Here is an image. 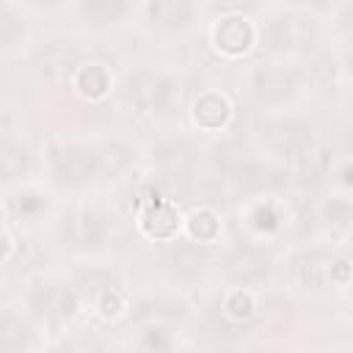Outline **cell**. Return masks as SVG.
<instances>
[{
	"label": "cell",
	"mask_w": 353,
	"mask_h": 353,
	"mask_svg": "<svg viewBox=\"0 0 353 353\" xmlns=\"http://www.w3.org/2000/svg\"><path fill=\"white\" fill-rule=\"evenodd\" d=\"M287 85H290V80L284 74H265L259 94L262 97H281V94H287Z\"/></svg>",
	"instance_id": "9a60e30c"
},
{
	"label": "cell",
	"mask_w": 353,
	"mask_h": 353,
	"mask_svg": "<svg viewBox=\"0 0 353 353\" xmlns=\"http://www.w3.org/2000/svg\"><path fill=\"white\" fill-rule=\"evenodd\" d=\"M171 94V83L160 74H152V72H143V74H135L130 80V97L143 105V108H154V105H163Z\"/></svg>",
	"instance_id": "6da1fadb"
},
{
	"label": "cell",
	"mask_w": 353,
	"mask_h": 353,
	"mask_svg": "<svg viewBox=\"0 0 353 353\" xmlns=\"http://www.w3.org/2000/svg\"><path fill=\"white\" fill-rule=\"evenodd\" d=\"M74 61H77L74 52L61 50V47H52V50H47V52L41 55V72H44L50 80H63V77L72 72Z\"/></svg>",
	"instance_id": "8992f818"
},
{
	"label": "cell",
	"mask_w": 353,
	"mask_h": 353,
	"mask_svg": "<svg viewBox=\"0 0 353 353\" xmlns=\"http://www.w3.org/2000/svg\"><path fill=\"white\" fill-rule=\"evenodd\" d=\"M149 14H152L154 22L182 25V22L188 19L190 8H188V3H182V0H163V3H154V6L149 8Z\"/></svg>",
	"instance_id": "9c48e42d"
},
{
	"label": "cell",
	"mask_w": 353,
	"mask_h": 353,
	"mask_svg": "<svg viewBox=\"0 0 353 353\" xmlns=\"http://www.w3.org/2000/svg\"><path fill=\"white\" fill-rule=\"evenodd\" d=\"M229 306H232V314H237V317H245V314H251V301H248V295H234L232 301H229Z\"/></svg>",
	"instance_id": "d6986e66"
},
{
	"label": "cell",
	"mask_w": 353,
	"mask_h": 353,
	"mask_svg": "<svg viewBox=\"0 0 353 353\" xmlns=\"http://www.w3.org/2000/svg\"><path fill=\"white\" fill-rule=\"evenodd\" d=\"M215 229H218V223H215V218H212L210 212H199V215H193V223H190L193 237H199V240H210V237L215 234Z\"/></svg>",
	"instance_id": "5bb4252c"
},
{
	"label": "cell",
	"mask_w": 353,
	"mask_h": 353,
	"mask_svg": "<svg viewBox=\"0 0 353 353\" xmlns=\"http://www.w3.org/2000/svg\"><path fill=\"white\" fill-rule=\"evenodd\" d=\"M17 33H19V22H17L11 14H3V11H0V44L11 41Z\"/></svg>",
	"instance_id": "2e32d148"
},
{
	"label": "cell",
	"mask_w": 353,
	"mask_h": 353,
	"mask_svg": "<svg viewBox=\"0 0 353 353\" xmlns=\"http://www.w3.org/2000/svg\"><path fill=\"white\" fill-rule=\"evenodd\" d=\"M174 262H176L182 270H188V268H196V265L201 262V256H199L196 251H190V248H182V251L176 254V259H174Z\"/></svg>",
	"instance_id": "ac0fdd59"
},
{
	"label": "cell",
	"mask_w": 353,
	"mask_h": 353,
	"mask_svg": "<svg viewBox=\"0 0 353 353\" xmlns=\"http://www.w3.org/2000/svg\"><path fill=\"white\" fill-rule=\"evenodd\" d=\"M251 41V30L243 19H226L221 28H218V44L229 52H240L245 50Z\"/></svg>",
	"instance_id": "277c9868"
},
{
	"label": "cell",
	"mask_w": 353,
	"mask_h": 353,
	"mask_svg": "<svg viewBox=\"0 0 353 353\" xmlns=\"http://www.w3.org/2000/svg\"><path fill=\"white\" fill-rule=\"evenodd\" d=\"M55 165H58V174L63 179H85L88 174H94L99 168V157L91 152V149H80V146H72L66 152H61L55 157Z\"/></svg>",
	"instance_id": "7a4b0ae2"
},
{
	"label": "cell",
	"mask_w": 353,
	"mask_h": 353,
	"mask_svg": "<svg viewBox=\"0 0 353 353\" xmlns=\"http://www.w3.org/2000/svg\"><path fill=\"white\" fill-rule=\"evenodd\" d=\"M69 237L77 243V245H85V243H97L99 237V221L91 215V212H80L69 221Z\"/></svg>",
	"instance_id": "ba28073f"
},
{
	"label": "cell",
	"mask_w": 353,
	"mask_h": 353,
	"mask_svg": "<svg viewBox=\"0 0 353 353\" xmlns=\"http://www.w3.org/2000/svg\"><path fill=\"white\" fill-rule=\"evenodd\" d=\"M25 168V152L22 149H0V176L11 179L17 174H22Z\"/></svg>",
	"instance_id": "7c38bea8"
},
{
	"label": "cell",
	"mask_w": 353,
	"mask_h": 353,
	"mask_svg": "<svg viewBox=\"0 0 353 353\" xmlns=\"http://www.w3.org/2000/svg\"><path fill=\"white\" fill-rule=\"evenodd\" d=\"M229 270H232V276L248 281V279H256V276L265 273V259L256 251H251V248H240L229 259Z\"/></svg>",
	"instance_id": "5b68a950"
},
{
	"label": "cell",
	"mask_w": 353,
	"mask_h": 353,
	"mask_svg": "<svg viewBox=\"0 0 353 353\" xmlns=\"http://www.w3.org/2000/svg\"><path fill=\"white\" fill-rule=\"evenodd\" d=\"M273 223H276V221H273V212H270V210H259V212H256V226L273 229Z\"/></svg>",
	"instance_id": "ffe728a7"
},
{
	"label": "cell",
	"mask_w": 353,
	"mask_h": 353,
	"mask_svg": "<svg viewBox=\"0 0 353 353\" xmlns=\"http://www.w3.org/2000/svg\"><path fill=\"white\" fill-rule=\"evenodd\" d=\"M146 229L152 234H157V237H165V234H171L176 229V212L160 196L152 201V207L146 212Z\"/></svg>",
	"instance_id": "3957f363"
},
{
	"label": "cell",
	"mask_w": 353,
	"mask_h": 353,
	"mask_svg": "<svg viewBox=\"0 0 353 353\" xmlns=\"http://www.w3.org/2000/svg\"><path fill=\"white\" fill-rule=\"evenodd\" d=\"M119 11H121L119 3H88V6H85V14H94V17H102V19L116 17Z\"/></svg>",
	"instance_id": "e0dca14e"
},
{
	"label": "cell",
	"mask_w": 353,
	"mask_h": 353,
	"mask_svg": "<svg viewBox=\"0 0 353 353\" xmlns=\"http://www.w3.org/2000/svg\"><path fill=\"white\" fill-rule=\"evenodd\" d=\"M116 306H119V298H116V295H108V298H105V312H108V314H113V312H116Z\"/></svg>",
	"instance_id": "44dd1931"
},
{
	"label": "cell",
	"mask_w": 353,
	"mask_h": 353,
	"mask_svg": "<svg viewBox=\"0 0 353 353\" xmlns=\"http://www.w3.org/2000/svg\"><path fill=\"white\" fill-rule=\"evenodd\" d=\"M39 303H41V312L44 314H52V317H66L74 309V298L66 290H47L39 298Z\"/></svg>",
	"instance_id": "30bf717a"
},
{
	"label": "cell",
	"mask_w": 353,
	"mask_h": 353,
	"mask_svg": "<svg viewBox=\"0 0 353 353\" xmlns=\"http://www.w3.org/2000/svg\"><path fill=\"white\" fill-rule=\"evenodd\" d=\"M3 254H6V237L0 234V256H3Z\"/></svg>",
	"instance_id": "7402d4cb"
},
{
	"label": "cell",
	"mask_w": 353,
	"mask_h": 353,
	"mask_svg": "<svg viewBox=\"0 0 353 353\" xmlns=\"http://www.w3.org/2000/svg\"><path fill=\"white\" fill-rule=\"evenodd\" d=\"M196 119H199L201 124H207V127L221 124V121L226 119V102L218 99V97H204V99H199V105H196Z\"/></svg>",
	"instance_id": "8fae6325"
},
{
	"label": "cell",
	"mask_w": 353,
	"mask_h": 353,
	"mask_svg": "<svg viewBox=\"0 0 353 353\" xmlns=\"http://www.w3.org/2000/svg\"><path fill=\"white\" fill-rule=\"evenodd\" d=\"M234 353H240V350H234Z\"/></svg>",
	"instance_id": "603a6c76"
},
{
	"label": "cell",
	"mask_w": 353,
	"mask_h": 353,
	"mask_svg": "<svg viewBox=\"0 0 353 353\" xmlns=\"http://www.w3.org/2000/svg\"><path fill=\"white\" fill-rule=\"evenodd\" d=\"M80 85H83V91L85 94H102L105 91V85H108V77H105V72L99 69V66H88V69H83V74H80Z\"/></svg>",
	"instance_id": "4fadbf2b"
},
{
	"label": "cell",
	"mask_w": 353,
	"mask_h": 353,
	"mask_svg": "<svg viewBox=\"0 0 353 353\" xmlns=\"http://www.w3.org/2000/svg\"><path fill=\"white\" fill-rule=\"evenodd\" d=\"M28 342V325L17 317L0 320V353H14Z\"/></svg>",
	"instance_id": "52a82bcc"
}]
</instances>
